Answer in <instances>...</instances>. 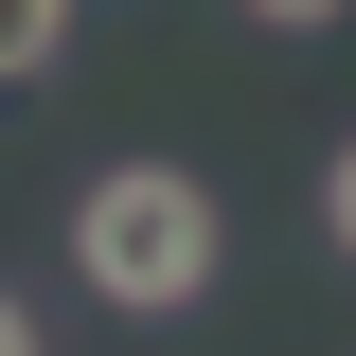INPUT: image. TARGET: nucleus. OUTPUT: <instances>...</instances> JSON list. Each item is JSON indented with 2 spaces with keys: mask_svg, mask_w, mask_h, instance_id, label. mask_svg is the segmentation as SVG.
Masks as SVG:
<instances>
[{
  "mask_svg": "<svg viewBox=\"0 0 356 356\" xmlns=\"http://www.w3.org/2000/svg\"><path fill=\"white\" fill-rule=\"evenodd\" d=\"M214 267H232V214H214L196 161H107V178L72 196V285H89L107 321H196Z\"/></svg>",
  "mask_w": 356,
  "mask_h": 356,
  "instance_id": "f257e3e1",
  "label": "nucleus"
},
{
  "mask_svg": "<svg viewBox=\"0 0 356 356\" xmlns=\"http://www.w3.org/2000/svg\"><path fill=\"white\" fill-rule=\"evenodd\" d=\"M54 54H72V0H0V89H36Z\"/></svg>",
  "mask_w": 356,
  "mask_h": 356,
  "instance_id": "f03ea898",
  "label": "nucleus"
},
{
  "mask_svg": "<svg viewBox=\"0 0 356 356\" xmlns=\"http://www.w3.org/2000/svg\"><path fill=\"white\" fill-rule=\"evenodd\" d=\"M321 250L356 267V143H339V161H321Z\"/></svg>",
  "mask_w": 356,
  "mask_h": 356,
  "instance_id": "7ed1b4c3",
  "label": "nucleus"
},
{
  "mask_svg": "<svg viewBox=\"0 0 356 356\" xmlns=\"http://www.w3.org/2000/svg\"><path fill=\"white\" fill-rule=\"evenodd\" d=\"M250 18H267V36H339L356 0H250Z\"/></svg>",
  "mask_w": 356,
  "mask_h": 356,
  "instance_id": "20e7f679",
  "label": "nucleus"
},
{
  "mask_svg": "<svg viewBox=\"0 0 356 356\" xmlns=\"http://www.w3.org/2000/svg\"><path fill=\"white\" fill-rule=\"evenodd\" d=\"M0 356H36V303H18V285H0Z\"/></svg>",
  "mask_w": 356,
  "mask_h": 356,
  "instance_id": "39448f33",
  "label": "nucleus"
}]
</instances>
